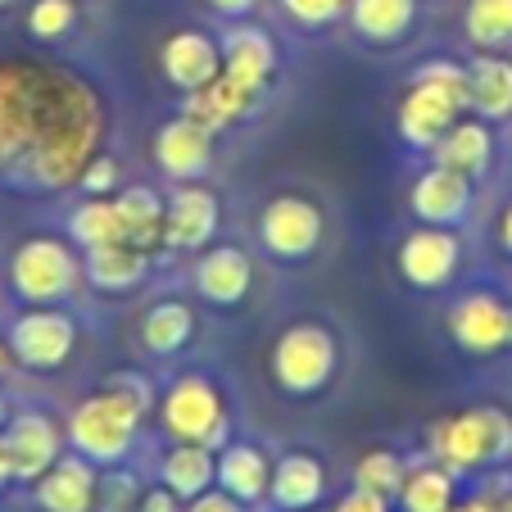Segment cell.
I'll use <instances>...</instances> for the list:
<instances>
[{
  "mask_svg": "<svg viewBox=\"0 0 512 512\" xmlns=\"http://www.w3.org/2000/svg\"><path fill=\"white\" fill-rule=\"evenodd\" d=\"M105 141V105L73 68L5 59L0 64V186L50 195L78 186Z\"/></svg>",
  "mask_w": 512,
  "mask_h": 512,
  "instance_id": "cell-1",
  "label": "cell"
},
{
  "mask_svg": "<svg viewBox=\"0 0 512 512\" xmlns=\"http://www.w3.org/2000/svg\"><path fill=\"white\" fill-rule=\"evenodd\" d=\"M150 381L145 377H114L105 390L87 395L73 413H68V449L82 458H91L96 467H114L132 454L136 431H141V417L150 413Z\"/></svg>",
  "mask_w": 512,
  "mask_h": 512,
  "instance_id": "cell-2",
  "label": "cell"
},
{
  "mask_svg": "<svg viewBox=\"0 0 512 512\" xmlns=\"http://www.w3.org/2000/svg\"><path fill=\"white\" fill-rule=\"evenodd\" d=\"M159 426L173 445H204V449H218L227 445L232 435V417H227V404L218 395L209 377L200 372H186L177 377L173 386L159 395Z\"/></svg>",
  "mask_w": 512,
  "mask_h": 512,
  "instance_id": "cell-3",
  "label": "cell"
},
{
  "mask_svg": "<svg viewBox=\"0 0 512 512\" xmlns=\"http://www.w3.org/2000/svg\"><path fill=\"white\" fill-rule=\"evenodd\" d=\"M82 277H87L82 259L59 236H28L10 254V290L14 300H23V309H32V304H64L68 295H78Z\"/></svg>",
  "mask_w": 512,
  "mask_h": 512,
  "instance_id": "cell-4",
  "label": "cell"
},
{
  "mask_svg": "<svg viewBox=\"0 0 512 512\" xmlns=\"http://www.w3.org/2000/svg\"><path fill=\"white\" fill-rule=\"evenodd\" d=\"M431 454L454 476L512 454V417L503 408H467L431 431Z\"/></svg>",
  "mask_w": 512,
  "mask_h": 512,
  "instance_id": "cell-5",
  "label": "cell"
},
{
  "mask_svg": "<svg viewBox=\"0 0 512 512\" xmlns=\"http://www.w3.org/2000/svg\"><path fill=\"white\" fill-rule=\"evenodd\" d=\"M336 363H340L336 336L322 322H295V327H286L272 340V354H268L272 381L286 395H318L336 377Z\"/></svg>",
  "mask_w": 512,
  "mask_h": 512,
  "instance_id": "cell-6",
  "label": "cell"
},
{
  "mask_svg": "<svg viewBox=\"0 0 512 512\" xmlns=\"http://www.w3.org/2000/svg\"><path fill=\"white\" fill-rule=\"evenodd\" d=\"M10 354L28 372H59L78 349V318L59 304H32L10 322Z\"/></svg>",
  "mask_w": 512,
  "mask_h": 512,
  "instance_id": "cell-7",
  "label": "cell"
},
{
  "mask_svg": "<svg viewBox=\"0 0 512 512\" xmlns=\"http://www.w3.org/2000/svg\"><path fill=\"white\" fill-rule=\"evenodd\" d=\"M259 241L277 263H304L322 245V209L304 195H272L259 213Z\"/></svg>",
  "mask_w": 512,
  "mask_h": 512,
  "instance_id": "cell-8",
  "label": "cell"
},
{
  "mask_svg": "<svg viewBox=\"0 0 512 512\" xmlns=\"http://www.w3.org/2000/svg\"><path fill=\"white\" fill-rule=\"evenodd\" d=\"M5 449H10V467H14V481L19 485H37L50 467L64 458V426L55 422L50 413L41 408H23L5 422Z\"/></svg>",
  "mask_w": 512,
  "mask_h": 512,
  "instance_id": "cell-9",
  "label": "cell"
},
{
  "mask_svg": "<svg viewBox=\"0 0 512 512\" xmlns=\"http://www.w3.org/2000/svg\"><path fill=\"white\" fill-rule=\"evenodd\" d=\"M223 227V204L209 186L200 182H177L164 209V245L168 250H204Z\"/></svg>",
  "mask_w": 512,
  "mask_h": 512,
  "instance_id": "cell-10",
  "label": "cell"
},
{
  "mask_svg": "<svg viewBox=\"0 0 512 512\" xmlns=\"http://www.w3.org/2000/svg\"><path fill=\"white\" fill-rule=\"evenodd\" d=\"M150 150H155V164L168 182H200V177L213 168V132L186 114L159 123Z\"/></svg>",
  "mask_w": 512,
  "mask_h": 512,
  "instance_id": "cell-11",
  "label": "cell"
},
{
  "mask_svg": "<svg viewBox=\"0 0 512 512\" xmlns=\"http://www.w3.org/2000/svg\"><path fill=\"white\" fill-rule=\"evenodd\" d=\"M458 254L463 245H458L454 227H417L399 245V272L417 290H440L458 272Z\"/></svg>",
  "mask_w": 512,
  "mask_h": 512,
  "instance_id": "cell-12",
  "label": "cell"
},
{
  "mask_svg": "<svg viewBox=\"0 0 512 512\" xmlns=\"http://www.w3.org/2000/svg\"><path fill=\"white\" fill-rule=\"evenodd\" d=\"M159 68H164L168 87H177L186 96V91L209 87L223 73V46L200 28H182L159 46Z\"/></svg>",
  "mask_w": 512,
  "mask_h": 512,
  "instance_id": "cell-13",
  "label": "cell"
},
{
  "mask_svg": "<svg viewBox=\"0 0 512 512\" xmlns=\"http://www.w3.org/2000/svg\"><path fill=\"white\" fill-rule=\"evenodd\" d=\"M32 499L41 512H96L100 499V467L82 454H64L37 485Z\"/></svg>",
  "mask_w": 512,
  "mask_h": 512,
  "instance_id": "cell-14",
  "label": "cell"
},
{
  "mask_svg": "<svg viewBox=\"0 0 512 512\" xmlns=\"http://www.w3.org/2000/svg\"><path fill=\"white\" fill-rule=\"evenodd\" d=\"M508 318L512 309L485 290L463 295V300L449 309V336L458 340V349L467 354H494V349L508 345Z\"/></svg>",
  "mask_w": 512,
  "mask_h": 512,
  "instance_id": "cell-15",
  "label": "cell"
},
{
  "mask_svg": "<svg viewBox=\"0 0 512 512\" xmlns=\"http://www.w3.org/2000/svg\"><path fill=\"white\" fill-rule=\"evenodd\" d=\"M250 281H254V263L245 250L236 245H213L204 250V259L195 263V295L213 309H232L250 295Z\"/></svg>",
  "mask_w": 512,
  "mask_h": 512,
  "instance_id": "cell-16",
  "label": "cell"
},
{
  "mask_svg": "<svg viewBox=\"0 0 512 512\" xmlns=\"http://www.w3.org/2000/svg\"><path fill=\"white\" fill-rule=\"evenodd\" d=\"M408 204H413V213L426 227H454V223H463V213L472 209V177L431 164L413 182V200Z\"/></svg>",
  "mask_w": 512,
  "mask_h": 512,
  "instance_id": "cell-17",
  "label": "cell"
},
{
  "mask_svg": "<svg viewBox=\"0 0 512 512\" xmlns=\"http://www.w3.org/2000/svg\"><path fill=\"white\" fill-rule=\"evenodd\" d=\"M259 100H263V91H250L245 82H236V78H227V73H218L209 87L186 91V96H182V114L195 118L200 127H209V132L218 136L223 127H232V123H241V118H250L254 109H259Z\"/></svg>",
  "mask_w": 512,
  "mask_h": 512,
  "instance_id": "cell-18",
  "label": "cell"
},
{
  "mask_svg": "<svg viewBox=\"0 0 512 512\" xmlns=\"http://www.w3.org/2000/svg\"><path fill=\"white\" fill-rule=\"evenodd\" d=\"M458 114H463V109H458L440 87L413 82L404 105H399V136H404L408 145H417V150H431V145L458 123Z\"/></svg>",
  "mask_w": 512,
  "mask_h": 512,
  "instance_id": "cell-19",
  "label": "cell"
},
{
  "mask_svg": "<svg viewBox=\"0 0 512 512\" xmlns=\"http://www.w3.org/2000/svg\"><path fill=\"white\" fill-rule=\"evenodd\" d=\"M277 68V41L254 23H232L223 32V73L245 82L250 91H268V78Z\"/></svg>",
  "mask_w": 512,
  "mask_h": 512,
  "instance_id": "cell-20",
  "label": "cell"
},
{
  "mask_svg": "<svg viewBox=\"0 0 512 512\" xmlns=\"http://www.w3.org/2000/svg\"><path fill=\"white\" fill-rule=\"evenodd\" d=\"M322 494H327V467H322L313 454L295 449V454H281L277 463H272V485H268L272 508L309 512L322 503Z\"/></svg>",
  "mask_w": 512,
  "mask_h": 512,
  "instance_id": "cell-21",
  "label": "cell"
},
{
  "mask_svg": "<svg viewBox=\"0 0 512 512\" xmlns=\"http://www.w3.org/2000/svg\"><path fill=\"white\" fill-rule=\"evenodd\" d=\"M82 272L96 290L105 295H127L150 277V254L136 250L132 241H109V245H91L82 254Z\"/></svg>",
  "mask_w": 512,
  "mask_h": 512,
  "instance_id": "cell-22",
  "label": "cell"
},
{
  "mask_svg": "<svg viewBox=\"0 0 512 512\" xmlns=\"http://www.w3.org/2000/svg\"><path fill=\"white\" fill-rule=\"evenodd\" d=\"M272 485V463L259 445H223L218 449V490L241 499L245 508L268 499Z\"/></svg>",
  "mask_w": 512,
  "mask_h": 512,
  "instance_id": "cell-23",
  "label": "cell"
},
{
  "mask_svg": "<svg viewBox=\"0 0 512 512\" xmlns=\"http://www.w3.org/2000/svg\"><path fill=\"white\" fill-rule=\"evenodd\" d=\"M118 218H123V241H132L136 250H155L164 245V209L168 200L155 186H118L114 191Z\"/></svg>",
  "mask_w": 512,
  "mask_h": 512,
  "instance_id": "cell-24",
  "label": "cell"
},
{
  "mask_svg": "<svg viewBox=\"0 0 512 512\" xmlns=\"http://www.w3.org/2000/svg\"><path fill=\"white\" fill-rule=\"evenodd\" d=\"M159 485H168L182 503H191L195 494L218 485V454L204 445H173L159 463Z\"/></svg>",
  "mask_w": 512,
  "mask_h": 512,
  "instance_id": "cell-25",
  "label": "cell"
},
{
  "mask_svg": "<svg viewBox=\"0 0 512 512\" xmlns=\"http://www.w3.org/2000/svg\"><path fill=\"white\" fill-rule=\"evenodd\" d=\"M417 19V0H349V23L372 46H395Z\"/></svg>",
  "mask_w": 512,
  "mask_h": 512,
  "instance_id": "cell-26",
  "label": "cell"
},
{
  "mask_svg": "<svg viewBox=\"0 0 512 512\" xmlns=\"http://www.w3.org/2000/svg\"><path fill=\"white\" fill-rule=\"evenodd\" d=\"M195 336V309L186 300H159L141 318V345L155 358H173L191 345Z\"/></svg>",
  "mask_w": 512,
  "mask_h": 512,
  "instance_id": "cell-27",
  "label": "cell"
},
{
  "mask_svg": "<svg viewBox=\"0 0 512 512\" xmlns=\"http://www.w3.org/2000/svg\"><path fill=\"white\" fill-rule=\"evenodd\" d=\"M467 87H472V105L481 118L499 123L512 114V64L503 55H476L467 64Z\"/></svg>",
  "mask_w": 512,
  "mask_h": 512,
  "instance_id": "cell-28",
  "label": "cell"
},
{
  "mask_svg": "<svg viewBox=\"0 0 512 512\" xmlns=\"http://www.w3.org/2000/svg\"><path fill=\"white\" fill-rule=\"evenodd\" d=\"M490 150H494V136L485 123H454L431 145L435 164L454 168V173H463V177H481L485 168H490Z\"/></svg>",
  "mask_w": 512,
  "mask_h": 512,
  "instance_id": "cell-29",
  "label": "cell"
},
{
  "mask_svg": "<svg viewBox=\"0 0 512 512\" xmlns=\"http://www.w3.org/2000/svg\"><path fill=\"white\" fill-rule=\"evenodd\" d=\"M68 236L91 250V245H109V241H123V218H118V204L114 195H87L78 209L68 213Z\"/></svg>",
  "mask_w": 512,
  "mask_h": 512,
  "instance_id": "cell-30",
  "label": "cell"
},
{
  "mask_svg": "<svg viewBox=\"0 0 512 512\" xmlns=\"http://www.w3.org/2000/svg\"><path fill=\"white\" fill-rule=\"evenodd\" d=\"M467 41L476 50H499L512 41V0H467Z\"/></svg>",
  "mask_w": 512,
  "mask_h": 512,
  "instance_id": "cell-31",
  "label": "cell"
},
{
  "mask_svg": "<svg viewBox=\"0 0 512 512\" xmlns=\"http://www.w3.org/2000/svg\"><path fill=\"white\" fill-rule=\"evenodd\" d=\"M404 512H449L454 508V472L445 467H417L399 490Z\"/></svg>",
  "mask_w": 512,
  "mask_h": 512,
  "instance_id": "cell-32",
  "label": "cell"
},
{
  "mask_svg": "<svg viewBox=\"0 0 512 512\" xmlns=\"http://www.w3.org/2000/svg\"><path fill=\"white\" fill-rule=\"evenodd\" d=\"M404 481H408V467L395 449H372V454H363L354 467L358 490H372V494H381V499H395V494L404 490Z\"/></svg>",
  "mask_w": 512,
  "mask_h": 512,
  "instance_id": "cell-33",
  "label": "cell"
},
{
  "mask_svg": "<svg viewBox=\"0 0 512 512\" xmlns=\"http://www.w3.org/2000/svg\"><path fill=\"white\" fill-rule=\"evenodd\" d=\"M78 28V0H32L28 32L37 41H64Z\"/></svg>",
  "mask_w": 512,
  "mask_h": 512,
  "instance_id": "cell-34",
  "label": "cell"
},
{
  "mask_svg": "<svg viewBox=\"0 0 512 512\" xmlns=\"http://www.w3.org/2000/svg\"><path fill=\"white\" fill-rule=\"evenodd\" d=\"M413 82H431V87H440L458 109L472 105L467 68H463V64H454V59H426V64H417V68H413Z\"/></svg>",
  "mask_w": 512,
  "mask_h": 512,
  "instance_id": "cell-35",
  "label": "cell"
},
{
  "mask_svg": "<svg viewBox=\"0 0 512 512\" xmlns=\"http://www.w3.org/2000/svg\"><path fill=\"white\" fill-rule=\"evenodd\" d=\"M281 10L300 28H327L340 14H349V0H281Z\"/></svg>",
  "mask_w": 512,
  "mask_h": 512,
  "instance_id": "cell-36",
  "label": "cell"
},
{
  "mask_svg": "<svg viewBox=\"0 0 512 512\" xmlns=\"http://www.w3.org/2000/svg\"><path fill=\"white\" fill-rule=\"evenodd\" d=\"M118 177H123V173H118V159L100 150V155H91L87 168L78 173V191H87V195H114L118 186H123Z\"/></svg>",
  "mask_w": 512,
  "mask_h": 512,
  "instance_id": "cell-37",
  "label": "cell"
},
{
  "mask_svg": "<svg viewBox=\"0 0 512 512\" xmlns=\"http://www.w3.org/2000/svg\"><path fill=\"white\" fill-rule=\"evenodd\" d=\"M186 512H245V503L241 499H232L227 490H204V494H195L191 503H186Z\"/></svg>",
  "mask_w": 512,
  "mask_h": 512,
  "instance_id": "cell-38",
  "label": "cell"
},
{
  "mask_svg": "<svg viewBox=\"0 0 512 512\" xmlns=\"http://www.w3.org/2000/svg\"><path fill=\"white\" fill-rule=\"evenodd\" d=\"M331 512H390V499H381V494L358 490V485H354V490H349Z\"/></svg>",
  "mask_w": 512,
  "mask_h": 512,
  "instance_id": "cell-39",
  "label": "cell"
},
{
  "mask_svg": "<svg viewBox=\"0 0 512 512\" xmlns=\"http://www.w3.org/2000/svg\"><path fill=\"white\" fill-rule=\"evenodd\" d=\"M177 494L168 490V485H155V490H145L141 503H136V512H177Z\"/></svg>",
  "mask_w": 512,
  "mask_h": 512,
  "instance_id": "cell-40",
  "label": "cell"
},
{
  "mask_svg": "<svg viewBox=\"0 0 512 512\" xmlns=\"http://www.w3.org/2000/svg\"><path fill=\"white\" fill-rule=\"evenodd\" d=\"M209 5L223 14V19H245V14L259 5V0H209Z\"/></svg>",
  "mask_w": 512,
  "mask_h": 512,
  "instance_id": "cell-41",
  "label": "cell"
},
{
  "mask_svg": "<svg viewBox=\"0 0 512 512\" xmlns=\"http://www.w3.org/2000/svg\"><path fill=\"white\" fill-rule=\"evenodd\" d=\"M14 485V467H10V449H5V435H0V494Z\"/></svg>",
  "mask_w": 512,
  "mask_h": 512,
  "instance_id": "cell-42",
  "label": "cell"
},
{
  "mask_svg": "<svg viewBox=\"0 0 512 512\" xmlns=\"http://www.w3.org/2000/svg\"><path fill=\"white\" fill-rule=\"evenodd\" d=\"M449 512H499V503L494 499H467V503H454Z\"/></svg>",
  "mask_w": 512,
  "mask_h": 512,
  "instance_id": "cell-43",
  "label": "cell"
},
{
  "mask_svg": "<svg viewBox=\"0 0 512 512\" xmlns=\"http://www.w3.org/2000/svg\"><path fill=\"white\" fill-rule=\"evenodd\" d=\"M499 241H503V250L512 254V204L503 209V218H499Z\"/></svg>",
  "mask_w": 512,
  "mask_h": 512,
  "instance_id": "cell-44",
  "label": "cell"
},
{
  "mask_svg": "<svg viewBox=\"0 0 512 512\" xmlns=\"http://www.w3.org/2000/svg\"><path fill=\"white\" fill-rule=\"evenodd\" d=\"M10 363H14V354H10V340L0 336V381L10 377Z\"/></svg>",
  "mask_w": 512,
  "mask_h": 512,
  "instance_id": "cell-45",
  "label": "cell"
},
{
  "mask_svg": "<svg viewBox=\"0 0 512 512\" xmlns=\"http://www.w3.org/2000/svg\"><path fill=\"white\" fill-rule=\"evenodd\" d=\"M10 417H14V408H10V395L0 390V431H5V422H10Z\"/></svg>",
  "mask_w": 512,
  "mask_h": 512,
  "instance_id": "cell-46",
  "label": "cell"
},
{
  "mask_svg": "<svg viewBox=\"0 0 512 512\" xmlns=\"http://www.w3.org/2000/svg\"><path fill=\"white\" fill-rule=\"evenodd\" d=\"M10 5H14V0H0V10H10Z\"/></svg>",
  "mask_w": 512,
  "mask_h": 512,
  "instance_id": "cell-47",
  "label": "cell"
},
{
  "mask_svg": "<svg viewBox=\"0 0 512 512\" xmlns=\"http://www.w3.org/2000/svg\"><path fill=\"white\" fill-rule=\"evenodd\" d=\"M499 512H512V499H508V503H503V508H499Z\"/></svg>",
  "mask_w": 512,
  "mask_h": 512,
  "instance_id": "cell-48",
  "label": "cell"
},
{
  "mask_svg": "<svg viewBox=\"0 0 512 512\" xmlns=\"http://www.w3.org/2000/svg\"><path fill=\"white\" fill-rule=\"evenodd\" d=\"M508 345H512V318H508Z\"/></svg>",
  "mask_w": 512,
  "mask_h": 512,
  "instance_id": "cell-49",
  "label": "cell"
}]
</instances>
